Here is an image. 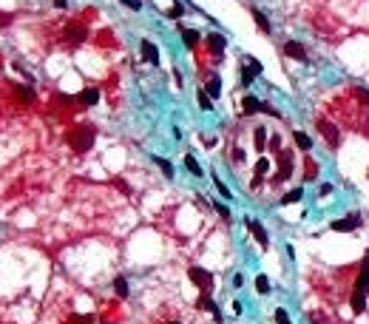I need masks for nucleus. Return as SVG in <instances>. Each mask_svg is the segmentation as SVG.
<instances>
[{"label":"nucleus","instance_id":"1","mask_svg":"<svg viewBox=\"0 0 369 324\" xmlns=\"http://www.w3.org/2000/svg\"><path fill=\"white\" fill-rule=\"evenodd\" d=\"M66 140H68V145L74 148L77 154H88L91 145H94V140H97V128H94V125H88V122L74 125V128L68 131Z\"/></svg>","mask_w":369,"mask_h":324},{"label":"nucleus","instance_id":"2","mask_svg":"<svg viewBox=\"0 0 369 324\" xmlns=\"http://www.w3.org/2000/svg\"><path fill=\"white\" fill-rule=\"evenodd\" d=\"M187 276H190V282H193V284H196L202 293H210V290H213V276L207 273L204 267H190V270H187Z\"/></svg>","mask_w":369,"mask_h":324},{"label":"nucleus","instance_id":"3","mask_svg":"<svg viewBox=\"0 0 369 324\" xmlns=\"http://www.w3.org/2000/svg\"><path fill=\"white\" fill-rule=\"evenodd\" d=\"M315 125H318V131H321V134H324V140L330 142V148L335 151V148L341 145V131H338L335 125L330 122V120H324V117H321V120H318V122H315Z\"/></svg>","mask_w":369,"mask_h":324},{"label":"nucleus","instance_id":"4","mask_svg":"<svg viewBox=\"0 0 369 324\" xmlns=\"http://www.w3.org/2000/svg\"><path fill=\"white\" fill-rule=\"evenodd\" d=\"M355 227H361V216L358 213H350L347 219H335L332 222V230H338V233H350Z\"/></svg>","mask_w":369,"mask_h":324},{"label":"nucleus","instance_id":"5","mask_svg":"<svg viewBox=\"0 0 369 324\" xmlns=\"http://www.w3.org/2000/svg\"><path fill=\"white\" fill-rule=\"evenodd\" d=\"M284 54L287 57H293V60H298V63H307V49H304L298 40H287L284 43Z\"/></svg>","mask_w":369,"mask_h":324},{"label":"nucleus","instance_id":"6","mask_svg":"<svg viewBox=\"0 0 369 324\" xmlns=\"http://www.w3.org/2000/svg\"><path fill=\"white\" fill-rule=\"evenodd\" d=\"M350 307L355 310V316H361V313L367 310V293L361 290V287H355V290H352V299H350Z\"/></svg>","mask_w":369,"mask_h":324},{"label":"nucleus","instance_id":"7","mask_svg":"<svg viewBox=\"0 0 369 324\" xmlns=\"http://www.w3.org/2000/svg\"><path fill=\"white\" fill-rule=\"evenodd\" d=\"M85 37H88V29L80 26V23H74V26H68L66 29V40L68 43H83Z\"/></svg>","mask_w":369,"mask_h":324},{"label":"nucleus","instance_id":"8","mask_svg":"<svg viewBox=\"0 0 369 324\" xmlns=\"http://www.w3.org/2000/svg\"><path fill=\"white\" fill-rule=\"evenodd\" d=\"M247 227H250V233H253V236H256V242L261 244V247H267V244H270V236H267V230H264V227L258 225L256 219H247Z\"/></svg>","mask_w":369,"mask_h":324},{"label":"nucleus","instance_id":"9","mask_svg":"<svg viewBox=\"0 0 369 324\" xmlns=\"http://www.w3.org/2000/svg\"><path fill=\"white\" fill-rule=\"evenodd\" d=\"M142 60H145V63H151V65L159 63V49L153 46L151 40H142Z\"/></svg>","mask_w":369,"mask_h":324},{"label":"nucleus","instance_id":"10","mask_svg":"<svg viewBox=\"0 0 369 324\" xmlns=\"http://www.w3.org/2000/svg\"><path fill=\"white\" fill-rule=\"evenodd\" d=\"M355 287H361V290H364V293L369 296V253L364 256V264H361V276H358Z\"/></svg>","mask_w":369,"mask_h":324},{"label":"nucleus","instance_id":"11","mask_svg":"<svg viewBox=\"0 0 369 324\" xmlns=\"http://www.w3.org/2000/svg\"><path fill=\"white\" fill-rule=\"evenodd\" d=\"M241 111L247 114V117H250V114H258V111H264V102L258 97H244L241 100Z\"/></svg>","mask_w":369,"mask_h":324},{"label":"nucleus","instance_id":"12","mask_svg":"<svg viewBox=\"0 0 369 324\" xmlns=\"http://www.w3.org/2000/svg\"><path fill=\"white\" fill-rule=\"evenodd\" d=\"M196 307H199V310H210V313H213V319H216V322H221V313H219V307L213 304L210 293H202V299L196 302Z\"/></svg>","mask_w":369,"mask_h":324},{"label":"nucleus","instance_id":"13","mask_svg":"<svg viewBox=\"0 0 369 324\" xmlns=\"http://www.w3.org/2000/svg\"><path fill=\"white\" fill-rule=\"evenodd\" d=\"M207 46H210L213 54L221 57V51H224V46H227V40H224V34H210V37H207Z\"/></svg>","mask_w":369,"mask_h":324},{"label":"nucleus","instance_id":"14","mask_svg":"<svg viewBox=\"0 0 369 324\" xmlns=\"http://www.w3.org/2000/svg\"><path fill=\"white\" fill-rule=\"evenodd\" d=\"M293 142H295V148H301V151H310L313 148L310 134H304V131H293Z\"/></svg>","mask_w":369,"mask_h":324},{"label":"nucleus","instance_id":"15","mask_svg":"<svg viewBox=\"0 0 369 324\" xmlns=\"http://www.w3.org/2000/svg\"><path fill=\"white\" fill-rule=\"evenodd\" d=\"M80 102H83V105H97V100H100V91H97V88H85V91H80Z\"/></svg>","mask_w":369,"mask_h":324},{"label":"nucleus","instance_id":"16","mask_svg":"<svg viewBox=\"0 0 369 324\" xmlns=\"http://www.w3.org/2000/svg\"><path fill=\"white\" fill-rule=\"evenodd\" d=\"M114 293H117L119 299H128L131 287H128V279H125V276H117V279H114Z\"/></svg>","mask_w":369,"mask_h":324},{"label":"nucleus","instance_id":"17","mask_svg":"<svg viewBox=\"0 0 369 324\" xmlns=\"http://www.w3.org/2000/svg\"><path fill=\"white\" fill-rule=\"evenodd\" d=\"M304 177L307 179H318V162L313 160V157L304 160Z\"/></svg>","mask_w":369,"mask_h":324},{"label":"nucleus","instance_id":"18","mask_svg":"<svg viewBox=\"0 0 369 324\" xmlns=\"http://www.w3.org/2000/svg\"><path fill=\"white\" fill-rule=\"evenodd\" d=\"M182 40L187 49H196V43H199V32L196 29H182Z\"/></svg>","mask_w":369,"mask_h":324},{"label":"nucleus","instance_id":"19","mask_svg":"<svg viewBox=\"0 0 369 324\" xmlns=\"http://www.w3.org/2000/svg\"><path fill=\"white\" fill-rule=\"evenodd\" d=\"M290 174H293V157L290 154H281V171H278L276 179H287Z\"/></svg>","mask_w":369,"mask_h":324},{"label":"nucleus","instance_id":"20","mask_svg":"<svg viewBox=\"0 0 369 324\" xmlns=\"http://www.w3.org/2000/svg\"><path fill=\"white\" fill-rule=\"evenodd\" d=\"M256 77H258V74H256V71H253L247 63H244V68H239V80H241V85H250Z\"/></svg>","mask_w":369,"mask_h":324},{"label":"nucleus","instance_id":"21","mask_svg":"<svg viewBox=\"0 0 369 324\" xmlns=\"http://www.w3.org/2000/svg\"><path fill=\"white\" fill-rule=\"evenodd\" d=\"M253 20H256V26H258V29H261L264 34H270V20H267L264 15H261L258 9H253Z\"/></svg>","mask_w":369,"mask_h":324},{"label":"nucleus","instance_id":"22","mask_svg":"<svg viewBox=\"0 0 369 324\" xmlns=\"http://www.w3.org/2000/svg\"><path fill=\"white\" fill-rule=\"evenodd\" d=\"M207 94L213 100H219V94H221V80H219V77H210V80H207Z\"/></svg>","mask_w":369,"mask_h":324},{"label":"nucleus","instance_id":"23","mask_svg":"<svg viewBox=\"0 0 369 324\" xmlns=\"http://www.w3.org/2000/svg\"><path fill=\"white\" fill-rule=\"evenodd\" d=\"M301 196H304V191L301 188H295V191H290V194L281 196V202H284V205H293V202H301Z\"/></svg>","mask_w":369,"mask_h":324},{"label":"nucleus","instance_id":"24","mask_svg":"<svg viewBox=\"0 0 369 324\" xmlns=\"http://www.w3.org/2000/svg\"><path fill=\"white\" fill-rule=\"evenodd\" d=\"M153 162H156V165L162 168V174H165V177H168V179H173V165H170L168 160H162V157H153Z\"/></svg>","mask_w":369,"mask_h":324},{"label":"nucleus","instance_id":"25","mask_svg":"<svg viewBox=\"0 0 369 324\" xmlns=\"http://www.w3.org/2000/svg\"><path fill=\"white\" fill-rule=\"evenodd\" d=\"M199 105H202V111H213V97L207 91H199Z\"/></svg>","mask_w":369,"mask_h":324},{"label":"nucleus","instance_id":"26","mask_svg":"<svg viewBox=\"0 0 369 324\" xmlns=\"http://www.w3.org/2000/svg\"><path fill=\"white\" fill-rule=\"evenodd\" d=\"M253 140H256V148H258V151H264V142H267V131H264V128H256Z\"/></svg>","mask_w":369,"mask_h":324},{"label":"nucleus","instance_id":"27","mask_svg":"<svg viewBox=\"0 0 369 324\" xmlns=\"http://www.w3.org/2000/svg\"><path fill=\"white\" fill-rule=\"evenodd\" d=\"M184 168H187V171H190V174H196V177H202V168H199V162L193 160V157H190V154H187V157H184Z\"/></svg>","mask_w":369,"mask_h":324},{"label":"nucleus","instance_id":"28","mask_svg":"<svg viewBox=\"0 0 369 324\" xmlns=\"http://www.w3.org/2000/svg\"><path fill=\"white\" fill-rule=\"evenodd\" d=\"M256 290H258V293H270V279L264 273L256 276Z\"/></svg>","mask_w":369,"mask_h":324},{"label":"nucleus","instance_id":"29","mask_svg":"<svg viewBox=\"0 0 369 324\" xmlns=\"http://www.w3.org/2000/svg\"><path fill=\"white\" fill-rule=\"evenodd\" d=\"M66 324H94V316H88V313H85V316H80V313H77V316H71Z\"/></svg>","mask_w":369,"mask_h":324},{"label":"nucleus","instance_id":"30","mask_svg":"<svg viewBox=\"0 0 369 324\" xmlns=\"http://www.w3.org/2000/svg\"><path fill=\"white\" fill-rule=\"evenodd\" d=\"M267 171H270V160H258V162H256V177H258V179L264 177Z\"/></svg>","mask_w":369,"mask_h":324},{"label":"nucleus","instance_id":"31","mask_svg":"<svg viewBox=\"0 0 369 324\" xmlns=\"http://www.w3.org/2000/svg\"><path fill=\"white\" fill-rule=\"evenodd\" d=\"M15 94H17V97H23V102H32V100H34L32 88H20V85H17V88H15Z\"/></svg>","mask_w":369,"mask_h":324},{"label":"nucleus","instance_id":"32","mask_svg":"<svg viewBox=\"0 0 369 324\" xmlns=\"http://www.w3.org/2000/svg\"><path fill=\"white\" fill-rule=\"evenodd\" d=\"M276 324H293V322H290V316H287V310H284V307H278V310H276Z\"/></svg>","mask_w":369,"mask_h":324},{"label":"nucleus","instance_id":"33","mask_svg":"<svg viewBox=\"0 0 369 324\" xmlns=\"http://www.w3.org/2000/svg\"><path fill=\"white\" fill-rule=\"evenodd\" d=\"M355 97H361V102H364V105H369V91H367V88L355 85Z\"/></svg>","mask_w":369,"mask_h":324},{"label":"nucleus","instance_id":"34","mask_svg":"<svg viewBox=\"0 0 369 324\" xmlns=\"http://www.w3.org/2000/svg\"><path fill=\"white\" fill-rule=\"evenodd\" d=\"M216 191L224 196V199H230V191H227V185H224V182H219V177H216Z\"/></svg>","mask_w":369,"mask_h":324},{"label":"nucleus","instance_id":"35","mask_svg":"<svg viewBox=\"0 0 369 324\" xmlns=\"http://www.w3.org/2000/svg\"><path fill=\"white\" fill-rule=\"evenodd\" d=\"M332 191H335V185H330V182H324V185L318 188V194H321V196H330Z\"/></svg>","mask_w":369,"mask_h":324},{"label":"nucleus","instance_id":"36","mask_svg":"<svg viewBox=\"0 0 369 324\" xmlns=\"http://www.w3.org/2000/svg\"><path fill=\"white\" fill-rule=\"evenodd\" d=\"M216 213L221 216V219H230V211H227V205H219V202H216Z\"/></svg>","mask_w":369,"mask_h":324},{"label":"nucleus","instance_id":"37","mask_svg":"<svg viewBox=\"0 0 369 324\" xmlns=\"http://www.w3.org/2000/svg\"><path fill=\"white\" fill-rule=\"evenodd\" d=\"M168 17H173V20H176V17H182V6H179V3H173V9L168 12Z\"/></svg>","mask_w":369,"mask_h":324},{"label":"nucleus","instance_id":"38","mask_svg":"<svg viewBox=\"0 0 369 324\" xmlns=\"http://www.w3.org/2000/svg\"><path fill=\"white\" fill-rule=\"evenodd\" d=\"M241 282H244V276L236 273V276H233V284H236V287H241Z\"/></svg>","mask_w":369,"mask_h":324},{"label":"nucleus","instance_id":"39","mask_svg":"<svg viewBox=\"0 0 369 324\" xmlns=\"http://www.w3.org/2000/svg\"><path fill=\"white\" fill-rule=\"evenodd\" d=\"M125 6H131V9H139V0H122Z\"/></svg>","mask_w":369,"mask_h":324},{"label":"nucleus","instance_id":"40","mask_svg":"<svg viewBox=\"0 0 369 324\" xmlns=\"http://www.w3.org/2000/svg\"><path fill=\"white\" fill-rule=\"evenodd\" d=\"M54 6H57V9H66V0H54Z\"/></svg>","mask_w":369,"mask_h":324},{"label":"nucleus","instance_id":"41","mask_svg":"<svg viewBox=\"0 0 369 324\" xmlns=\"http://www.w3.org/2000/svg\"><path fill=\"white\" fill-rule=\"evenodd\" d=\"M168 324H179V322H168Z\"/></svg>","mask_w":369,"mask_h":324}]
</instances>
